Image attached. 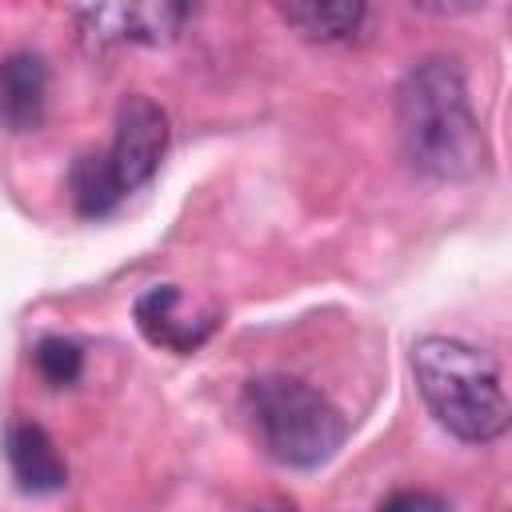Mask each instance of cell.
<instances>
[{
	"label": "cell",
	"mask_w": 512,
	"mask_h": 512,
	"mask_svg": "<svg viewBox=\"0 0 512 512\" xmlns=\"http://www.w3.org/2000/svg\"><path fill=\"white\" fill-rule=\"evenodd\" d=\"M68 196H72L76 212L88 216V220L108 216V212L124 200V192H120V184H116V176H112L104 152H84V156H76V164H72V172H68Z\"/></svg>",
	"instance_id": "cell-10"
},
{
	"label": "cell",
	"mask_w": 512,
	"mask_h": 512,
	"mask_svg": "<svg viewBox=\"0 0 512 512\" xmlns=\"http://www.w3.org/2000/svg\"><path fill=\"white\" fill-rule=\"evenodd\" d=\"M244 416L256 444L284 468H316L348 436L340 408L296 376H256L244 384Z\"/></svg>",
	"instance_id": "cell-3"
},
{
	"label": "cell",
	"mask_w": 512,
	"mask_h": 512,
	"mask_svg": "<svg viewBox=\"0 0 512 512\" xmlns=\"http://www.w3.org/2000/svg\"><path fill=\"white\" fill-rule=\"evenodd\" d=\"M4 456H8V468L24 492L40 496V492H56L68 484V464L40 424H28V420L12 424L4 436Z\"/></svg>",
	"instance_id": "cell-8"
},
{
	"label": "cell",
	"mask_w": 512,
	"mask_h": 512,
	"mask_svg": "<svg viewBox=\"0 0 512 512\" xmlns=\"http://www.w3.org/2000/svg\"><path fill=\"white\" fill-rule=\"evenodd\" d=\"M36 368H40V376H44L48 384L64 388V384H72V380L80 376L84 352H80V344H72V340H64V336H44V340L36 344Z\"/></svg>",
	"instance_id": "cell-11"
},
{
	"label": "cell",
	"mask_w": 512,
	"mask_h": 512,
	"mask_svg": "<svg viewBox=\"0 0 512 512\" xmlns=\"http://www.w3.org/2000/svg\"><path fill=\"white\" fill-rule=\"evenodd\" d=\"M168 148V116L156 100L148 96H124L116 108V128H112V144H108V168L120 184V192H136L144 188Z\"/></svg>",
	"instance_id": "cell-4"
},
{
	"label": "cell",
	"mask_w": 512,
	"mask_h": 512,
	"mask_svg": "<svg viewBox=\"0 0 512 512\" xmlns=\"http://www.w3.org/2000/svg\"><path fill=\"white\" fill-rule=\"evenodd\" d=\"M184 296L176 284H156L136 300V328L144 332L148 344L168 348V352H192L208 340L216 328L212 312H180Z\"/></svg>",
	"instance_id": "cell-6"
},
{
	"label": "cell",
	"mask_w": 512,
	"mask_h": 512,
	"mask_svg": "<svg viewBox=\"0 0 512 512\" xmlns=\"http://www.w3.org/2000/svg\"><path fill=\"white\" fill-rule=\"evenodd\" d=\"M188 8L180 4H104V8H80V32L92 48L108 44H160L172 40L184 24Z\"/></svg>",
	"instance_id": "cell-5"
},
{
	"label": "cell",
	"mask_w": 512,
	"mask_h": 512,
	"mask_svg": "<svg viewBox=\"0 0 512 512\" xmlns=\"http://www.w3.org/2000/svg\"><path fill=\"white\" fill-rule=\"evenodd\" d=\"M396 132L412 168L432 180H468L484 168L480 120L472 112L460 68L444 56L420 60L400 80Z\"/></svg>",
	"instance_id": "cell-1"
},
{
	"label": "cell",
	"mask_w": 512,
	"mask_h": 512,
	"mask_svg": "<svg viewBox=\"0 0 512 512\" xmlns=\"http://www.w3.org/2000/svg\"><path fill=\"white\" fill-rule=\"evenodd\" d=\"M48 68L36 52H12L0 60V124L8 132H32L44 120Z\"/></svg>",
	"instance_id": "cell-7"
},
{
	"label": "cell",
	"mask_w": 512,
	"mask_h": 512,
	"mask_svg": "<svg viewBox=\"0 0 512 512\" xmlns=\"http://www.w3.org/2000/svg\"><path fill=\"white\" fill-rule=\"evenodd\" d=\"M380 512H444V504H436L432 496H420V492H400L388 504H380Z\"/></svg>",
	"instance_id": "cell-12"
},
{
	"label": "cell",
	"mask_w": 512,
	"mask_h": 512,
	"mask_svg": "<svg viewBox=\"0 0 512 512\" xmlns=\"http://www.w3.org/2000/svg\"><path fill=\"white\" fill-rule=\"evenodd\" d=\"M412 376L428 412L456 440L488 444L508 428V392L500 364L460 336H420L412 344Z\"/></svg>",
	"instance_id": "cell-2"
},
{
	"label": "cell",
	"mask_w": 512,
	"mask_h": 512,
	"mask_svg": "<svg viewBox=\"0 0 512 512\" xmlns=\"http://www.w3.org/2000/svg\"><path fill=\"white\" fill-rule=\"evenodd\" d=\"M280 16L304 36V40H316V44H340V40H352L360 32V24L368 20V8L356 4V0H336V4H280Z\"/></svg>",
	"instance_id": "cell-9"
}]
</instances>
